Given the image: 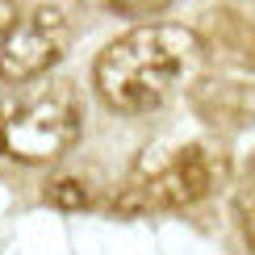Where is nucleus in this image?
Returning a JSON list of instances; mask_svg holds the SVG:
<instances>
[{"instance_id": "9b49d317", "label": "nucleus", "mask_w": 255, "mask_h": 255, "mask_svg": "<svg viewBox=\"0 0 255 255\" xmlns=\"http://www.w3.org/2000/svg\"><path fill=\"white\" fill-rule=\"evenodd\" d=\"M235 197H255V155H251L247 172H243V184H239V193H235Z\"/></svg>"}, {"instance_id": "6e6552de", "label": "nucleus", "mask_w": 255, "mask_h": 255, "mask_svg": "<svg viewBox=\"0 0 255 255\" xmlns=\"http://www.w3.org/2000/svg\"><path fill=\"white\" fill-rule=\"evenodd\" d=\"M172 0H105V8L118 17H159Z\"/></svg>"}, {"instance_id": "1a4fd4ad", "label": "nucleus", "mask_w": 255, "mask_h": 255, "mask_svg": "<svg viewBox=\"0 0 255 255\" xmlns=\"http://www.w3.org/2000/svg\"><path fill=\"white\" fill-rule=\"evenodd\" d=\"M235 214H239V235L247 255H255V197H235Z\"/></svg>"}, {"instance_id": "9d476101", "label": "nucleus", "mask_w": 255, "mask_h": 255, "mask_svg": "<svg viewBox=\"0 0 255 255\" xmlns=\"http://www.w3.org/2000/svg\"><path fill=\"white\" fill-rule=\"evenodd\" d=\"M17 0H0V46L8 42V34H13V25H17Z\"/></svg>"}, {"instance_id": "7ed1b4c3", "label": "nucleus", "mask_w": 255, "mask_h": 255, "mask_svg": "<svg viewBox=\"0 0 255 255\" xmlns=\"http://www.w3.org/2000/svg\"><path fill=\"white\" fill-rule=\"evenodd\" d=\"M80 138V105L67 84L13 109L0 126V151L21 163H50Z\"/></svg>"}, {"instance_id": "f257e3e1", "label": "nucleus", "mask_w": 255, "mask_h": 255, "mask_svg": "<svg viewBox=\"0 0 255 255\" xmlns=\"http://www.w3.org/2000/svg\"><path fill=\"white\" fill-rule=\"evenodd\" d=\"M205 59L197 29L151 21L113 38L97 59V92L118 113H151L197 71Z\"/></svg>"}, {"instance_id": "423d86ee", "label": "nucleus", "mask_w": 255, "mask_h": 255, "mask_svg": "<svg viewBox=\"0 0 255 255\" xmlns=\"http://www.w3.org/2000/svg\"><path fill=\"white\" fill-rule=\"evenodd\" d=\"M201 50L226 67L255 71V25L235 8H209L205 21L197 25Z\"/></svg>"}, {"instance_id": "0eeeda50", "label": "nucleus", "mask_w": 255, "mask_h": 255, "mask_svg": "<svg viewBox=\"0 0 255 255\" xmlns=\"http://www.w3.org/2000/svg\"><path fill=\"white\" fill-rule=\"evenodd\" d=\"M42 201H46V205H55V209L76 214V209H84L92 197H88V184H84V180H76V176H59V180H50V184H46Z\"/></svg>"}, {"instance_id": "f03ea898", "label": "nucleus", "mask_w": 255, "mask_h": 255, "mask_svg": "<svg viewBox=\"0 0 255 255\" xmlns=\"http://www.w3.org/2000/svg\"><path fill=\"white\" fill-rule=\"evenodd\" d=\"M230 176V155L218 142H184L172 155H142L130 172V184L113 201V214H159V209H188L205 201Z\"/></svg>"}, {"instance_id": "39448f33", "label": "nucleus", "mask_w": 255, "mask_h": 255, "mask_svg": "<svg viewBox=\"0 0 255 255\" xmlns=\"http://www.w3.org/2000/svg\"><path fill=\"white\" fill-rule=\"evenodd\" d=\"M188 105L214 130H247L255 126V84L235 76H201L188 84Z\"/></svg>"}, {"instance_id": "20e7f679", "label": "nucleus", "mask_w": 255, "mask_h": 255, "mask_svg": "<svg viewBox=\"0 0 255 255\" xmlns=\"http://www.w3.org/2000/svg\"><path fill=\"white\" fill-rule=\"evenodd\" d=\"M67 42H71V25L63 17V8H55V4L29 8L25 17H17L8 42L0 46V80L25 84V80L42 76L46 67H55L63 59Z\"/></svg>"}]
</instances>
